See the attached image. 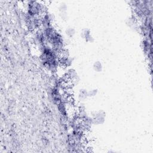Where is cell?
Instances as JSON below:
<instances>
[{"label":"cell","instance_id":"cell-1","mask_svg":"<svg viewBox=\"0 0 153 153\" xmlns=\"http://www.w3.org/2000/svg\"><path fill=\"white\" fill-rule=\"evenodd\" d=\"M27 13L33 16H42L47 12L45 4L39 1H30L27 4Z\"/></svg>","mask_w":153,"mask_h":153},{"label":"cell","instance_id":"cell-2","mask_svg":"<svg viewBox=\"0 0 153 153\" xmlns=\"http://www.w3.org/2000/svg\"><path fill=\"white\" fill-rule=\"evenodd\" d=\"M55 19L54 14L47 12L41 16V27L42 29L52 26V23Z\"/></svg>","mask_w":153,"mask_h":153},{"label":"cell","instance_id":"cell-3","mask_svg":"<svg viewBox=\"0 0 153 153\" xmlns=\"http://www.w3.org/2000/svg\"><path fill=\"white\" fill-rule=\"evenodd\" d=\"M65 76L66 79L71 81V84L75 85L79 81V77L76 71L73 68H68L65 72Z\"/></svg>","mask_w":153,"mask_h":153},{"label":"cell","instance_id":"cell-4","mask_svg":"<svg viewBox=\"0 0 153 153\" xmlns=\"http://www.w3.org/2000/svg\"><path fill=\"white\" fill-rule=\"evenodd\" d=\"M91 117L93 119V124L100 125L104 123L105 121L106 114L103 111L99 110V111L93 112Z\"/></svg>","mask_w":153,"mask_h":153},{"label":"cell","instance_id":"cell-5","mask_svg":"<svg viewBox=\"0 0 153 153\" xmlns=\"http://www.w3.org/2000/svg\"><path fill=\"white\" fill-rule=\"evenodd\" d=\"M142 48L143 50L144 53L149 57L151 56L152 54V44L151 39H149L148 38H144V39L142 41Z\"/></svg>","mask_w":153,"mask_h":153},{"label":"cell","instance_id":"cell-6","mask_svg":"<svg viewBox=\"0 0 153 153\" xmlns=\"http://www.w3.org/2000/svg\"><path fill=\"white\" fill-rule=\"evenodd\" d=\"M81 38L87 42H93L94 41V38L91 35V31L88 28H84L81 32Z\"/></svg>","mask_w":153,"mask_h":153},{"label":"cell","instance_id":"cell-7","mask_svg":"<svg viewBox=\"0 0 153 153\" xmlns=\"http://www.w3.org/2000/svg\"><path fill=\"white\" fill-rule=\"evenodd\" d=\"M74 62V58L69 56V57H63L60 56L59 58V63L60 66L65 67V68H69L71 66Z\"/></svg>","mask_w":153,"mask_h":153},{"label":"cell","instance_id":"cell-8","mask_svg":"<svg viewBox=\"0 0 153 153\" xmlns=\"http://www.w3.org/2000/svg\"><path fill=\"white\" fill-rule=\"evenodd\" d=\"M126 25L134 31H139L140 26L138 25L135 17H129L126 21Z\"/></svg>","mask_w":153,"mask_h":153},{"label":"cell","instance_id":"cell-9","mask_svg":"<svg viewBox=\"0 0 153 153\" xmlns=\"http://www.w3.org/2000/svg\"><path fill=\"white\" fill-rule=\"evenodd\" d=\"M59 16L63 20H66L68 19L67 6L65 3H61L59 7Z\"/></svg>","mask_w":153,"mask_h":153},{"label":"cell","instance_id":"cell-10","mask_svg":"<svg viewBox=\"0 0 153 153\" xmlns=\"http://www.w3.org/2000/svg\"><path fill=\"white\" fill-rule=\"evenodd\" d=\"M57 106L58 111L60 112V114L62 115V117L67 118L68 113V108H67L66 104L61 102L60 103H59Z\"/></svg>","mask_w":153,"mask_h":153},{"label":"cell","instance_id":"cell-11","mask_svg":"<svg viewBox=\"0 0 153 153\" xmlns=\"http://www.w3.org/2000/svg\"><path fill=\"white\" fill-rule=\"evenodd\" d=\"M88 97V90L84 88H81L78 93V99L79 102L85 101Z\"/></svg>","mask_w":153,"mask_h":153},{"label":"cell","instance_id":"cell-12","mask_svg":"<svg viewBox=\"0 0 153 153\" xmlns=\"http://www.w3.org/2000/svg\"><path fill=\"white\" fill-rule=\"evenodd\" d=\"M93 69H94V71L97 72H102L103 70V65L100 61L97 60L94 62L93 65Z\"/></svg>","mask_w":153,"mask_h":153},{"label":"cell","instance_id":"cell-13","mask_svg":"<svg viewBox=\"0 0 153 153\" xmlns=\"http://www.w3.org/2000/svg\"><path fill=\"white\" fill-rule=\"evenodd\" d=\"M65 34L69 38H72L75 34V30L72 27H68L65 29Z\"/></svg>","mask_w":153,"mask_h":153},{"label":"cell","instance_id":"cell-14","mask_svg":"<svg viewBox=\"0 0 153 153\" xmlns=\"http://www.w3.org/2000/svg\"><path fill=\"white\" fill-rule=\"evenodd\" d=\"M98 93L97 89L93 88L88 91V97H93L97 95Z\"/></svg>","mask_w":153,"mask_h":153}]
</instances>
